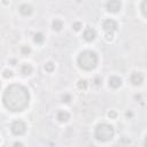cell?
<instances>
[{
	"label": "cell",
	"mask_w": 147,
	"mask_h": 147,
	"mask_svg": "<svg viewBox=\"0 0 147 147\" xmlns=\"http://www.w3.org/2000/svg\"><path fill=\"white\" fill-rule=\"evenodd\" d=\"M30 101V94L26 87L20 84L9 85L3 96L5 107L12 111H23Z\"/></svg>",
	"instance_id": "cell-1"
},
{
	"label": "cell",
	"mask_w": 147,
	"mask_h": 147,
	"mask_svg": "<svg viewBox=\"0 0 147 147\" xmlns=\"http://www.w3.org/2000/svg\"><path fill=\"white\" fill-rule=\"evenodd\" d=\"M77 63L84 70H93L98 65V55L93 51H83L77 57Z\"/></svg>",
	"instance_id": "cell-2"
},
{
	"label": "cell",
	"mask_w": 147,
	"mask_h": 147,
	"mask_svg": "<svg viewBox=\"0 0 147 147\" xmlns=\"http://www.w3.org/2000/svg\"><path fill=\"white\" fill-rule=\"evenodd\" d=\"M114 134H115L114 128L107 123L98 124L94 130V138L100 141H108L114 137Z\"/></svg>",
	"instance_id": "cell-3"
},
{
	"label": "cell",
	"mask_w": 147,
	"mask_h": 147,
	"mask_svg": "<svg viewBox=\"0 0 147 147\" xmlns=\"http://www.w3.org/2000/svg\"><path fill=\"white\" fill-rule=\"evenodd\" d=\"M11 130L15 136H22L26 131V125L23 121H14L11 125Z\"/></svg>",
	"instance_id": "cell-4"
},
{
	"label": "cell",
	"mask_w": 147,
	"mask_h": 147,
	"mask_svg": "<svg viewBox=\"0 0 147 147\" xmlns=\"http://www.w3.org/2000/svg\"><path fill=\"white\" fill-rule=\"evenodd\" d=\"M121 1L120 0H108V3L106 4L107 11L110 13H119L121 9Z\"/></svg>",
	"instance_id": "cell-5"
},
{
	"label": "cell",
	"mask_w": 147,
	"mask_h": 147,
	"mask_svg": "<svg viewBox=\"0 0 147 147\" xmlns=\"http://www.w3.org/2000/svg\"><path fill=\"white\" fill-rule=\"evenodd\" d=\"M102 28L106 32H114L117 29V23L114 20H105L102 23Z\"/></svg>",
	"instance_id": "cell-6"
},
{
	"label": "cell",
	"mask_w": 147,
	"mask_h": 147,
	"mask_svg": "<svg viewBox=\"0 0 147 147\" xmlns=\"http://www.w3.org/2000/svg\"><path fill=\"white\" fill-rule=\"evenodd\" d=\"M96 36H97V34H96V31L93 30L92 28H87L86 30L84 31V34H83V38H84L86 42H92V40H94Z\"/></svg>",
	"instance_id": "cell-7"
},
{
	"label": "cell",
	"mask_w": 147,
	"mask_h": 147,
	"mask_svg": "<svg viewBox=\"0 0 147 147\" xmlns=\"http://www.w3.org/2000/svg\"><path fill=\"white\" fill-rule=\"evenodd\" d=\"M18 11H20V13H21L23 16H29V15H31V14H32L34 8H32V6H31V5L23 4V5H21V6H20Z\"/></svg>",
	"instance_id": "cell-8"
},
{
	"label": "cell",
	"mask_w": 147,
	"mask_h": 147,
	"mask_svg": "<svg viewBox=\"0 0 147 147\" xmlns=\"http://www.w3.org/2000/svg\"><path fill=\"white\" fill-rule=\"evenodd\" d=\"M142 80H144V76H142L140 73H133V74L131 75V77H130V82H131L134 86L140 85V84L142 83Z\"/></svg>",
	"instance_id": "cell-9"
},
{
	"label": "cell",
	"mask_w": 147,
	"mask_h": 147,
	"mask_svg": "<svg viewBox=\"0 0 147 147\" xmlns=\"http://www.w3.org/2000/svg\"><path fill=\"white\" fill-rule=\"evenodd\" d=\"M56 119L59 122H61V123H65V122H68L69 119H70V115L68 111L66 110H60V111H57L56 114Z\"/></svg>",
	"instance_id": "cell-10"
},
{
	"label": "cell",
	"mask_w": 147,
	"mask_h": 147,
	"mask_svg": "<svg viewBox=\"0 0 147 147\" xmlns=\"http://www.w3.org/2000/svg\"><path fill=\"white\" fill-rule=\"evenodd\" d=\"M109 83V86L113 87V89H117V87H120L122 85V79L120 77H117V76H111L108 80Z\"/></svg>",
	"instance_id": "cell-11"
},
{
	"label": "cell",
	"mask_w": 147,
	"mask_h": 147,
	"mask_svg": "<svg viewBox=\"0 0 147 147\" xmlns=\"http://www.w3.org/2000/svg\"><path fill=\"white\" fill-rule=\"evenodd\" d=\"M21 73H22L23 75H25V76H26V75H28V76L31 75V74H32V67H31V65H26V63L23 65V66L21 67Z\"/></svg>",
	"instance_id": "cell-12"
},
{
	"label": "cell",
	"mask_w": 147,
	"mask_h": 147,
	"mask_svg": "<svg viewBox=\"0 0 147 147\" xmlns=\"http://www.w3.org/2000/svg\"><path fill=\"white\" fill-rule=\"evenodd\" d=\"M52 28H53V30H54V31H60L61 29L63 28V23H62V21H60V20H54V21H53V23H52Z\"/></svg>",
	"instance_id": "cell-13"
},
{
	"label": "cell",
	"mask_w": 147,
	"mask_h": 147,
	"mask_svg": "<svg viewBox=\"0 0 147 147\" xmlns=\"http://www.w3.org/2000/svg\"><path fill=\"white\" fill-rule=\"evenodd\" d=\"M34 40H35V43H37V44H42V43L44 42V35H43L42 32L36 34L35 37H34Z\"/></svg>",
	"instance_id": "cell-14"
},
{
	"label": "cell",
	"mask_w": 147,
	"mask_h": 147,
	"mask_svg": "<svg viewBox=\"0 0 147 147\" xmlns=\"http://www.w3.org/2000/svg\"><path fill=\"white\" fill-rule=\"evenodd\" d=\"M140 9H141L142 15L147 17V0H142L141 6H140Z\"/></svg>",
	"instance_id": "cell-15"
},
{
	"label": "cell",
	"mask_w": 147,
	"mask_h": 147,
	"mask_svg": "<svg viewBox=\"0 0 147 147\" xmlns=\"http://www.w3.org/2000/svg\"><path fill=\"white\" fill-rule=\"evenodd\" d=\"M77 86H78L79 90H86V87H87V82H86L85 79H80V80L77 83Z\"/></svg>",
	"instance_id": "cell-16"
},
{
	"label": "cell",
	"mask_w": 147,
	"mask_h": 147,
	"mask_svg": "<svg viewBox=\"0 0 147 147\" xmlns=\"http://www.w3.org/2000/svg\"><path fill=\"white\" fill-rule=\"evenodd\" d=\"M45 70L46 71H48V73H52L53 70H54V68H55V66H54V63H52V62H47L46 65H45Z\"/></svg>",
	"instance_id": "cell-17"
},
{
	"label": "cell",
	"mask_w": 147,
	"mask_h": 147,
	"mask_svg": "<svg viewBox=\"0 0 147 147\" xmlns=\"http://www.w3.org/2000/svg\"><path fill=\"white\" fill-rule=\"evenodd\" d=\"M30 52H31V48L29 47V46H23V47L21 48V53H22L23 55H28V54H30Z\"/></svg>",
	"instance_id": "cell-18"
},
{
	"label": "cell",
	"mask_w": 147,
	"mask_h": 147,
	"mask_svg": "<svg viewBox=\"0 0 147 147\" xmlns=\"http://www.w3.org/2000/svg\"><path fill=\"white\" fill-rule=\"evenodd\" d=\"M61 100H62V102L68 103V102H70V101H71V96H70V94H68V93H66V94H63V96H62Z\"/></svg>",
	"instance_id": "cell-19"
},
{
	"label": "cell",
	"mask_w": 147,
	"mask_h": 147,
	"mask_svg": "<svg viewBox=\"0 0 147 147\" xmlns=\"http://www.w3.org/2000/svg\"><path fill=\"white\" fill-rule=\"evenodd\" d=\"M73 29L75 31H79L82 29V23L80 22H74L73 23Z\"/></svg>",
	"instance_id": "cell-20"
},
{
	"label": "cell",
	"mask_w": 147,
	"mask_h": 147,
	"mask_svg": "<svg viewBox=\"0 0 147 147\" xmlns=\"http://www.w3.org/2000/svg\"><path fill=\"white\" fill-rule=\"evenodd\" d=\"M3 76H4L5 78H11V77H13V71H12V70H4Z\"/></svg>",
	"instance_id": "cell-21"
},
{
	"label": "cell",
	"mask_w": 147,
	"mask_h": 147,
	"mask_svg": "<svg viewBox=\"0 0 147 147\" xmlns=\"http://www.w3.org/2000/svg\"><path fill=\"white\" fill-rule=\"evenodd\" d=\"M113 38H114V32H106V39L108 42L113 40Z\"/></svg>",
	"instance_id": "cell-22"
},
{
	"label": "cell",
	"mask_w": 147,
	"mask_h": 147,
	"mask_svg": "<svg viewBox=\"0 0 147 147\" xmlns=\"http://www.w3.org/2000/svg\"><path fill=\"white\" fill-rule=\"evenodd\" d=\"M108 116L110 117V119H116V116H117V114L114 111V110H110L109 113H108Z\"/></svg>",
	"instance_id": "cell-23"
},
{
	"label": "cell",
	"mask_w": 147,
	"mask_h": 147,
	"mask_svg": "<svg viewBox=\"0 0 147 147\" xmlns=\"http://www.w3.org/2000/svg\"><path fill=\"white\" fill-rule=\"evenodd\" d=\"M100 84H101L100 78H96V85H100Z\"/></svg>",
	"instance_id": "cell-24"
},
{
	"label": "cell",
	"mask_w": 147,
	"mask_h": 147,
	"mask_svg": "<svg viewBox=\"0 0 147 147\" xmlns=\"http://www.w3.org/2000/svg\"><path fill=\"white\" fill-rule=\"evenodd\" d=\"M14 146H23V144H21V142H15Z\"/></svg>",
	"instance_id": "cell-25"
},
{
	"label": "cell",
	"mask_w": 147,
	"mask_h": 147,
	"mask_svg": "<svg viewBox=\"0 0 147 147\" xmlns=\"http://www.w3.org/2000/svg\"><path fill=\"white\" fill-rule=\"evenodd\" d=\"M127 116H132V114H131V113H129V111H128V113H127Z\"/></svg>",
	"instance_id": "cell-26"
},
{
	"label": "cell",
	"mask_w": 147,
	"mask_h": 147,
	"mask_svg": "<svg viewBox=\"0 0 147 147\" xmlns=\"http://www.w3.org/2000/svg\"><path fill=\"white\" fill-rule=\"evenodd\" d=\"M4 4L7 5V4H8V0H4Z\"/></svg>",
	"instance_id": "cell-27"
},
{
	"label": "cell",
	"mask_w": 147,
	"mask_h": 147,
	"mask_svg": "<svg viewBox=\"0 0 147 147\" xmlns=\"http://www.w3.org/2000/svg\"><path fill=\"white\" fill-rule=\"evenodd\" d=\"M145 145L147 146V136H146V138H145Z\"/></svg>",
	"instance_id": "cell-28"
}]
</instances>
